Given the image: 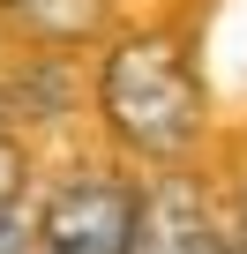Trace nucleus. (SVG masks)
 Here are the masks:
<instances>
[{"mask_svg": "<svg viewBox=\"0 0 247 254\" xmlns=\"http://www.w3.org/2000/svg\"><path fill=\"white\" fill-rule=\"evenodd\" d=\"M217 209H225V232H232V247L247 254V172H240V180L217 194Z\"/></svg>", "mask_w": 247, "mask_h": 254, "instance_id": "7", "label": "nucleus"}, {"mask_svg": "<svg viewBox=\"0 0 247 254\" xmlns=\"http://www.w3.org/2000/svg\"><path fill=\"white\" fill-rule=\"evenodd\" d=\"M120 30V0H0V38L53 45V53H97Z\"/></svg>", "mask_w": 247, "mask_h": 254, "instance_id": "4", "label": "nucleus"}, {"mask_svg": "<svg viewBox=\"0 0 247 254\" xmlns=\"http://www.w3.org/2000/svg\"><path fill=\"white\" fill-rule=\"evenodd\" d=\"M0 120H15V112H8V82H0Z\"/></svg>", "mask_w": 247, "mask_h": 254, "instance_id": "8", "label": "nucleus"}, {"mask_svg": "<svg viewBox=\"0 0 247 254\" xmlns=\"http://www.w3.org/2000/svg\"><path fill=\"white\" fill-rule=\"evenodd\" d=\"M0 45H8V38H0Z\"/></svg>", "mask_w": 247, "mask_h": 254, "instance_id": "9", "label": "nucleus"}, {"mask_svg": "<svg viewBox=\"0 0 247 254\" xmlns=\"http://www.w3.org/2000/svg\"><path fill=\"white\" fill-rule=\"evenodd\" d=\"M90 120L97 150L135 165L143 180L195 172L210 142V90L187 23H120L90 53Z\"/></svg>", "mask_w": 247, "mask_h": 254, "instance_id": "1", "label": "nucleus"}, {"mask_svg": "<svg viewBox=\"0 0 247 254\" xmlns=\"http://www.w3.org/2000/svg\"><path fill=\"white\" fill-rule=\"evenodd\" d=\"M38 172H45L38 142L23 135L15 120H0V202H15V194H30V187H38Z\"/></svg>", "mask_w": 247, "mask_h": 254, "instance_id": "5", "label": "nucleus"}, {"mask_svg": "<svg viewBox=\"0 0 247 254\" xmlns=\"http://www.w3.org/2000/svg\"><path fill=\"white\" fill-rule=\"evenodd\" d=\"M0 254H45V224H38V187L0 202Z\"/></svg>", "mask_w": 247, "mask_h": 254, "instance_id": "6", "label": "nucleus"}, {"mask_svg": "<svg viewBox=\"0 0 247 254\" xmlns=\"http://www.w3.org/2000/svg\"><path fill=\"white\" fill-rule=\"evenodd\" d=\"M143 209H150V180L112 150H82L38 172L45 254H135Z\"/></svg>", "mask_w": 247, "mask_h": 254, "instance_id": "2", "label": "nucleus"}, {"mask_svg": "<svg viewBox=\"0 0 247 254\" xmlns=\"http://www.w3.org/2000/svg\"><path fill=\"white\" fill-rule=\"evenodd\" d=\"M135 254H240L232 232H225L217 194L202 187V172H158L150 180V209H143Z\"/></svg>", "mask_w": 247, "mask_h": 254, "instance_id": "3", "label": "nucleus"}]
</instances>
